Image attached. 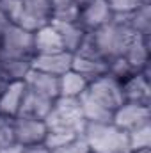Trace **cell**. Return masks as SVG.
I'll return each instance as SVG.
<instances>
[{
    "label": "cell",
    "mask_w": 151,
    "mask_h": 153,
    "mask_svg": "<svg viewBox=\"0 0 151 153\" xmlns=\"http://www.w3.org/2000/svg\"><path fill=\"white\" fill-rule=\"evenodd\" d=\"M78 102L87 123H110L114 111L124 103L121 80L109 73L91 80Z\"/></svg>",
    "instance_id": "6da1fadb"
},
{
    "label": "cell",
    "mask_w": 151,
    "mask_h": 153,
    "mask_svg": "<svg viewBox=\"0 0 151 153\" xmlns=\"http://www.w3.org/2000/svg\"><path fill=\"white\" fill-rule=\"evenodd\" d=\"M91 153H132L128 132L110 123H87L82 132Z\"/></svg>",
    "instance_id": "7a4b0ae2"
},
{
    "label": "cell",
    "mask_w": 151,
    "mask_h": 153,
    "mask_svg": "<svg viewBox=\"0 0 151 153\" xmlns=\"http://www.w3.org/2000/svg\"><path fill=\"white\" fill-rule=\"evenodd\" d=\"M44 123L50 132H62L76 137L82 135L87 125L82 114L78 98H66V96H59L53 102L50 112L44 117Z\"/></svg>",
    "instance_id": "3957f363"
},
{
    "label": "cell",
    "mask_w": 151,
    "mask_h": 153,
    "mask_svg": "<svg viewBox=\"0 0 151 153\" xmlns=\"http://www.w3.org/2000/svg\"><path fill=\"white\" fill-rule=\"evenodd\" d=\"M89 36L93 39L94 48L101 55V59H105L109 62L110 59L119 57V55L124 53V50H126L130 39L133 36V32L123 22H119L114 16L112 22H109L107 25L100 27L94 32H89Z\"/></svg>",
    "instance_id": "277c9868"
},
{
    "label": "cell",
    "mask_w": 151,
    "mask_h": 153,
    "mask_svg": "<svg viewBox=\"0 0 151 153\" xmlns=\"http://www.w3.org/2000/svg\"><path fill=\"white\" fill-rule=\"evenodd\" d=\"M0 52L4 55L14 57V59H23V61L30 62L32 57L36 55L32 32L21 29L16 23L9 25V29L0 36Z\"/></svg>",
    "instance_id": "5b68a950"
},
{
    "label": "cell",
    "mask_w": 151,
    "mask_h": 153,
    "mask_svg": "<svg viewBox=\"0 0 151 153\" xmlns=\"http://www.w3.org/2000/svg\"><path fill=\"white\" fill-rule=\"evenodd\" d=\"M112 123L117 128L124 130V132H132L135 128L150 125L151 123V109H150V105L124 102L121 107H117L114 111Z\"/></svg>",
    "instance_id": "8992f818"
},
{
    "label": "cell",
    "mask_w": 151,
    "mask_h": 153,
    "mask_svg": "<svg viewBox=\"0 0 151 153\" xmlns=\"http://www.w3.org/2000/svg\"><path fill=\"white\" fill-rule=\"evenodd\" d=\"M48 134L44 119L30 117V116H14V139L16 144L21 146H36L43 144Z\"/></svg>",
    "instance_id": "52a82bcc"
},
{
    "label": "cell",
    "mask_w": 151,
    "mask_h": 153,
    "mask_svg": "<svg viewBox=\"0 0 151 153\" xmlns=\"http://www.w3.org/2000/svg\"><path fill=\"white\" fill-rule=\"evenodd\" d=\"M124 102L150 105L151 103V82H150V66L141 71H135L128 78L121 82Z\"/></svg>",
    "instance_id": "ba28073f"
},
{
    "label": "cell",
    "mask_w": 151,
    "mask_h": 153,
    "mask_svg": "<svg viewBox=\"0 0 151 153\" xmlns=\"http://www.w3.org/2000/svg\"><path fill=\"white\" fill-rule=\"evenodd\" d=\"M23 13L16 25L29 32H36L39 27L50 23L52 20V4L50 0H21Z\"/></svg>",
    "instance_id": "9c48e42d"
},
{
    "label": "cell",
    "mask_w": 151,
    "mask_h": 153,
    "mask_svg": "<svg viewBox=\"0 0 151 153\" xmlns=\"http://www.w3.org/2000/svg\"><path fill=\"white\" fill-rule=\"evenodd\" d=\"M114 14L107 4V0H91L84 5L78 13V23L84 27L85 32H94L100 27L112 22Z\"/></svg>",
    "instance_id": "30bf717a"
},
{
    "label": "cell",
    "mask_w": 151,
    "mask_h": 153,
    "mask_svg": "<svg viewBox=\"0 0 151 153\" xmlns=\"http://www.w3.org/2000/svg\"><path fill=\"white\" fill-rule=\"evenodd\" d=\"M71 62H73V53L62 50V52H53V53L34 55L30 61V68L43 71V73H48V75L61 76L71 70Z\"/></svg>",
    "instance_id": "8fae6325"
},
{
    "label": "cell",
    "mask_w": 151,
    "mask_h": 153,
    "mask_svg": "<svg viewBox=\"0 0 151 153\" xmlns=\"http://www.w3.org/2000/svg\"><path fill=\"white\" fill-rule=\"evenodd\" d=\"M23 84L29 91L36 93L39 96H44L48 100L59 98V76L48 75V73H43V71L30 68L23 78Z\"/></svg>",
    "instance_id": "7c38bea8"
},
{
    "label": "cell",
    "mask_w": 151,
    "mask_h": 153,
    "mask_svg": "<svg viewBox=\"0 0 151 153\" xmlns=\"http://www.w3.org/2000/svg\"><path fill=\"white\" fill-rule=\"evenodd\" d=\"M150 50H151V36H141V34H133L123 57L130 62V66L135 71L144 70L146 66H150Z\"/></svg>",
    "instance_id": "4fadbf2b"
},
{
    "label": "cell",
    "mask_w": 151,
    "mask_h": 153,
    "mask_svg": "<svg viewBox=\"0 0 151 153\" xmlns=\"http://www.w3.org/2000/svg\"><path fill=\"white\" fill-rule=\"evenodd\" d=\"M50 23L55 27L59 38L62 41V48L70 53H75L78 46L85 38V30L78 22H61V20H50Z\"/></svg>",
    "instance_id": "5bb4252c"
},
{
    "label": "cell",
    "mask_w": 151,
    "mask_h": 153,
    "mask_svg": "<svg viewBox=\"0 0 151 153\" xmlns=\"http://www.w3.org/2000/svg\"><path fill=\"white\" fill-rule=\"evenodd\" d=\"M119 22H123L133 34L151 36V4H141L135 11L128 14H117Z\"/></svg>",
    "instance_id": "9a60e30c"
},
{
    "label": "cell",
    "mask_w": 151,
    "mask_h": 153,
    "mask_svg": "<svg viewBox=\"0 0 151 153\" xmlns=\"http://www.w3.org/2000/svg\"><path fill=\"white\" fill-rule=\"evenodd\" d=\"M25 94V84L23 80L18 82H7L4 91L0 93V114L5 116H18L21 102Z\"/></svg>",
    "instance_id": "2e32d148"
},
{
    "label": "cell",
    "mask_w": 151,
    "mask_h": 153,
    "mask_svg": "<svg viewBox=\"0 0 151 153\" xmlns=\"http://www.w3.org/2000/svg\"><path fill=\"white\" fill-rule=\"evenodd\" d=\"M34 38V52L38 53H53V52H62V41L59 38L55 27L52 23H46L39 27L36 32H32ZM66 52V50H64Z\"/></svg>",
    "instance_id": "e0dca14e"
},
{
    "label": "cell",
    "mask_w": 151,
    "mask_h": 153,
    "mask_svg": "<svg viewBox=\"0 0 151 153\" xmlns=\"http://www.w3.org/2000/svg\"><path fill=\"white\" fill-rule=\"evenodd\" d=\"M53 102H55V100H48V98H44V96H39V94L29 91V89L25 87L23 102H21V107H20V112H18V114L44 119L46 114L50 112Z\"/></svg>",
    "instance_id": "ac0fdd59"
},
{
    "label": "cell",
    "mask_w": 151,
    "mask_h": 153,
    "mask_svg": "<svg viewBox=\"0 0 151 153\" xmlns=\"http://www.w3.org/2000/svg\"><path fill=\"white\" fill-rule=\"evenodd\" d=\"M71 70L76 71L78 75H82L84 78H87V80L91 82V80H94V78H98V76H101V75L107 73V61L73 53Z\"/></svg>",
    "instance_id": "d6986e66"
},
{
    "label": "cell",
    "mask_w": 151,
    "mask_h": 153,
    "mask_svg": "<svg viewBox=\"0 0 151 153\" xmlns=\"http://www.w3.org/2000/svg\"><path fill=\"white\" fill-rule=\"evenodd\" d=\"M30 70V62L23 59H14L9 55H4L0 52V78L4 82H18L23 80Z\"/></svg>",
    "instance_id": "ffe728a7"
},
{
    "label": "cell",
    "mask_w": 151,
    "mask_h": 153,
    "mask_svg": "<svg viewBox=\"0 0 151 153\" xmlns=\"http://www.w3.org/2000/svg\"><path fill=\"white\" fill-rule=\"evenodd\" d=\"M89 80L78 75L76 71L70 70L64 75L59 76V96H66V98H80V94H84V91L87 89Z\"/></svg>",
    "instance_id": "44dd1931"
},
{
    "label": "cell",
    "mask_w": 151,
    "mask_h": 153,
    "mask_svg": "<svg viewBox=\"0 0 151 153\" xmlns=\"http://www.w3.org/2000/svg\"><path fill=\"white\" fill-rule=\"evenodd\" d=\"M50 4H52V20L78 22L80 9L73 4V0H50Z\"/></svg>",
    "instance_id": "7402d4cb"
},
{
    "label": "cell",
    "mask_w": 151,
    "mask_h": 153,
    "mask_svg": "<svg viewBox=\"0 0 151 153\" xmlns=\"http://www.w3.org/2000/svg\"><path fill=\"white\" fill-rule=\"evenodd\" d=\"M128 143H130V150L132 152L151 148V123L128 132Z\"/></svg>",
    "instance_id": "603a6c76"
},
{
    "label": "cell",
    "mask_w": 151,
    "mask_h": 153,
    "mask_svg": "<svg viewBox=\"0 0 151 153\" xmlns=\"http://www.w3.org/2000/svg\"><path fill=\"white\" fill-rule=\"evenodd\" d=\"M16 144L14 139V117L0 114V152Z\"/></svg>",
    "instance_id": "cb8c5ba5"
},
{
    "label": "cell",
    "mask_w": 151,
    "mask_h": 153,
    "mask_svg": "<svg viewBox=\"0 0 151 153\" xmlns=\"http://www.w3.org/2000/svg\"><path fill=\"white\" fill-rule=\"evenodd\" d=\"M107 73L123 82L124 78H128L132 73H135V70L130 66V62L123 55H119V57H114V59H110L107 62Z\"/></svg>",
    "instance_id": "d4e9b609"
},
{
    "label": "cell",
    "mask_w": 151,
    "mask_h": 153,
    "mask_svg": "<svg viewBox=\"0 0 151 153\" xmlns=\"http://www.w3.org/2000/svg\"><path fill=\"white\" fill-rule=\"evenodd\" d=\"M0 11L13 23H18V20L23 13V2L21 0H0Z\"/></svg>",
    "instance_id": "484cf974"
},
{
    "label": "cell",
    "mask_w": 151,
    "mask_h": 153,
    "mask_svg": "<svg viewBox=\"0 0 151 153\" xmlns=\"http://www.w3.org/2000/svg\"><path fill=\"white\" fill-rule=\"evenodd\" d=\"M75 137H76V135L62 134V132H50V130H48V134H46V137H44L43 144H44L50 152H53V150H57V148L64 146L66 143H70V141H71V139H75Z\"/></svg>",
    "instance_id": "4316f807"
},
{
    "label": "cell",
    "mask_w": 151,
    "mask_h": 153,
    "mask_svg": "<svg viewBox=\"0 0 151 153\" xmlns=\"http://www.w3.org/2000/svg\"><path fill=\"white\" fill-rule=\"evenodd\" d=\"M107 4L114 16H117V14H128L135 11L142 2L141 0H107Z\"/></svg>",
    "instance_id": "83f0119b"
},
{
    "label": "cell",
    "mask_w": 151,
    "mask_h": 153,
    "mask_svg": "<svg viewBox=\"0 0 151 153\" xmlns=\"http://www.w3.org/2000/svg\"><path fill=\"white\" fill-rule=\"evenodd\" d=\"M50 153H91V152H89V146L84 141V137L78 135L75 139H71L70 143H66L64 146H61V148H57V150H53Z\"/></svg>",
    "instance_id": "f1b7e54d"
},
{
    "label": "cell",
    "mask_w": 151,
    "mask_h": 153,
    "mask_svg": "<svg viewBox=\"0 0 151 153\" xmlns=\"http://www.w3.org/2000/svg\"><path fill=\"white\" fill-rule=\"evenodd\" d=\"M0 153H50V150L44 144H36V146H21V144H14L7 150H2Z\"/></svg>",
    "instance_id": "f546056e"
},
{
    "label": "cell",
    "mask_w": 151,
    "mask_h": 153,
    "mask_svg": "<svg viewBox=\"0 0 151 153\" xmlns=\"http://www.w3.org/2000/svg\"><path fill=\"white\" fill-rule=\"evenodd\" d=\"M9 25H13V22H11V20H9V18H7V16L0 11V36H2V34L9 29Z\"/></svg>",
    "instance_id": "4dcf8cb0"
},
{
    "label": "cell",
    "mask_w": 151,
    "mask_h": 153,
    "mask_svg": "<svg viewBox=\"0 0 151 153\" xmlns=\"http://www.w3.org/2000/svg\"><path fill=\"white\" fill-rule=\"evenodd\" d=\"M89 2H91V0H73V4H75L78 9H82V7H84V5H87Z\"/></svg>",
    "instance_id": "1f68e13d"
},
{
    "label": "cell",
    "mask_w": 151,
    "mask_h": 153,
    "mask_svg": "<svg viewBox=\"0 0 151 153\" xmlns=\"http://www.w3.org/2000/svg\"><path fill=\"white\" fill-rule=\"evenodd\" d=\"M132 153H151V148H148V150H135Z\"/></svg>",
    "instance_id": "d6a6232c"
},
{
    "label": "cell",
    "mask_w": 151,
    "mask_h": 153,
    "mask_svg": "<svg viewBox=\"0 0 151 153\" xmlns=\"http://www.w3.org/2000/svg\"><path fill=\"white\" fill-rule=\"evenodd\" d=\"M5 85H7V82H4V80H2V78H0V93H2V91H4V87H5Z\"/></svg>",
    "instance_id": "836d02e7"
},
{
    "label": "cell",
    "mask_w": 151,
    "mask_h": 153,
    "mask_svg": "<svg viewBox=\"0 0 151 153\" xmlns=\"http://www.w3.org/2000/svg\"><path fill=\"white\" fill-rule=\"evenodd\" d=\"M142 4H151V0H141Z\"/></svg>",
    "instance_id": "e575fe53"
}]
</instances>
